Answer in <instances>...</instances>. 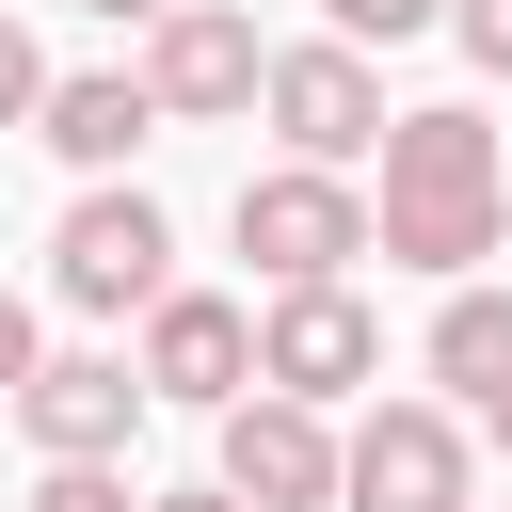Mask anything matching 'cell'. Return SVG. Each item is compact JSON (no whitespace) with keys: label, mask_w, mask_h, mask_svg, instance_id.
I'll use <instances>...</instances> for the list:
<instances>
[{"label":"cell","mask_w":512,"mask_h":512,"mask_svg":"<svg viewBox=\"0 0 512 512\" xmlns=\"http://www.w3.org/2000/svg\"><path fill=\"white\" fill-rule=\"evenodd\" d=\"M384 192H368V256H400V272H480L496 240H512V176H496V128L464 112V96H432V112H384Z\"/></svg>","instance_id":"obj_1"},{"label":"cell","mask_w":512,"mask_h":512,"mask_svg":"<svg viewBox=\"0 0 512 512\" xmlns=\"http://www.w3.org/2000/svg\"><path fill=\"white\" fill-rule=\"evenodd\" d=\"M464 496H480L464 400H384L368 432H336V512H464Z\"/></svg>","instance_id":"obj_2"},{"label":"cell","mask_w":512,"mask_h":512,"mask_svg":"<svg viewBox=\"0 0 512 512\" xmlns=\"http://www.w3.org/2000/svg\"><path fill=\"white\" fill-rule=\"evenodd\" d=\"M240 256H256L272 288L352 272V256H368V192H352V160H272V176H240Z\"/></svg>","instance_id":"obj_3"},{"label":"cell","mask_w":512,"mask_h":512,"mask_svg":"<svg viewBox=\"0 0 512 512\" xmlns=\"http://www.w3.org/2000/svg\"><path fill=\"white\" fill-rule=\"evenodd\" d=\"M48 288L80 304V320H128V304H160L176 288V224H160V192H80L64 224H48Z\"/></svg>","instance_id":"obj_4"},{"label":"cell","mask_w":512,"mask_h":512,"mask_svg":"<svg viewBox=\"0 0 512 512\" xmlns=\"http://www.w3.org/2000/svg\"><path fill=\"white\" fill-rule=\"evenodd\" d=\"M256 16L240 0H176V16H144V96H160V128H224V112H256Z\"/></svg>","instance_id":"obj_5"},{"label":"cell","mask_w":512,"mask_h":512,"mask_svg":"<svg viewBox=\"0 0 512 512\" xmlns=\"http://www.w3.org/2000/svg\"><path fill=\"white\" fill-rule=\"evenodd\" d=\"M256 112L288 128V160H368V144H384V80H368V48H352V32L272 48V64H256Z\"/></svg>","instance_id":"obj_6"},{"label":"cell","mask_w":512,"mask_h":512,"mask_svg":"<svg viewBox=\"0 0 512 512\" xmlns=\"http://www.w3.org/2000/svg\"><path fill=\"white\" fill-rule=\"evenodd\" d=\"M384 368V320L352 304V272H320V288H272L256 304V384H288V400H352Z\"/></svg>","instance_id":"obj_7"},{"label":"cell","mask_w":512,"mask_h":512,"mask_svg":"<svg viewBox=\"0 0 512 512\" xmlns=\"http://www.w3.org/2000/svg\"><path fill=\"white\" fill-rule=\"evenodd\" d=\"M224 480H240L256 512H336V400L240 384V400H224Z\"/></svg>","instance_id":"obj_8"},{"label":"cell","mask_w":512,"mask_h":512,"mask_svg":"<svg viewBox=\"0 0 512 512\" xmlns=\"http://www.w3.org/2000/svg\"><path fill=\"white\" fill-rule=\"evenodd\" d=\"M16 432H32L48 464H128V432H144V368H128V352H32Z\"/></svg>","instance_id":"obj_9"},{"label":"cell","mask_w":512,"mask_h":512,"mask_svg":"<svg viewBox=\"0 0 512 512\" xmlns=\"http://www.w3.org/2000/svg\"><path fill=\"white\" fill-rule=\"evenodd\" d=\"M256 384V304H224V288H160L144 304V400H240Z\"/></svg>","instance_id":"obj_10"},{"label":"cell","mask_w":512,"mask_h":512,"mask_svg":"<svg viewBox=\"0 0 512 512\" xmlns=\"http://www.w3.org/2000/svg\"><path fill=\"white\" fill-rule=\"evenodd\" d=\"M32 128H48V144H64L80 176H112V160H128L144 128H160V96H144V64H80V80L48 64V96H32Z\"/></svg>","instance_id":"obj_11"},{"label":"cell","mask_w":512,"mask_h":512,"mask_svg":"<svg viewBox=\"0 0 512 512\" xmlns=\"http://www.w3.org/2000/svg\"><path fill=\"white\" fill-rule=\"evenodd\" d=\"M432 384H448L464 416L512 384V288H464V272H448V304H432Z\"/></svg>","instance_id":"obj_12"},{"label":"cell","mask_w":512,"mask_h":512,"mask_svg":"<svg viewBox=\"0 0 512 512\" xmlns=\"http://www.w3.org/2000/svg\"><path fill=\"white\" fill-rule=\"evenodd\" d=\"M352 48H416V32H448V0H320Z\"/></svg>","instance_id":"obj_13"},{"label":"cell","mask_w":512,"mask_h":512,"mask_svg":"<svg viewBox=\"0 0 512 512\" xmlns=\"http://www.w3.org/2000/svg\"><path fill=\"white\" fill-rule=\"evenodd\" d=\"M32 512H144V496H128V464H48Z\"/></svg>","instance_id":"obj_14"},{"label":"cell","mask_w":512,"mask_h":512,"mask_svg":"<svg viewBox=\"0 0 512 512\" xmlns=\"http://www.w3.org/2000/svg\"><path fill=\"white\" fill-rule=\"evenodd\" d=\"M32 96H48V48H32V32L0 16V128H32Z\"/></svg>","instance_id":"obj_15"},{"label":"cell","mask_w":512,"mask_h":512,"mask_svg":"<svg viewBox=\"0 0 512 512\" xmlns=\"http://www.w3.org/2000/svg\"><path fill=\"white\" fill-rule=\"evenodd\" d=\"M448 32H464V64H496V80H512V0H448Z\"/></svg>","instance_id":"obj_16"},{"label":"cell","mask_w":512,"mask_h":512,"mask_svg":"<svg viewBox=\"0 0 512 512\" xmlns=\"http://www.w3.org/2000/svg\"><path fill=\"white\" fill-rule=\"evenodd\" d=\"M32 352H48V336H32V304H16V288H0V400H16V384H32Z\"/></svg>","instance_id":"obj_17"},{"label":"cell","mask_w":512,"mask_h":512,"mask_svg":"<svg viewBox=\"0 0 512 512\" xmlns=\"http://www.w3.org/2000/svg\"><path fill=\"white\" fill-rule=\"evenodd\" d=\"M144 512H256L240 480H192V496H144Z\"/></svg>","instance_id":"obj_18"},{"label":"cell","mask_w":512,"mask_h":512,"mask_svg":"<svg viewBox=\"0 0 512 512\" xmlns=\"http://www.w3.org/2000/svg\"><path fill=\"white\" fill-rule=\"evenodd\" d=\"M80 16H112V32H144V16H176V0H80Z\"/></svg>","instance_id":"obj_19"},{"label":"cell","mask_w":512,"mask_h":512,"mask_svg":"<svg viewBox=\"0 0 512 512\" xmlns=\"http://www.w3.org/2000/svg\"><path fill=\"white\" fill-rule=\"evenodd\" d=\"M480 432H496V448H512V384H496V400H480Z\"/></svg>","instance_id":"obj_20"},{"label":"cell","mask_w":512,"mask_h":512,"mask_svg":"<svg viewBox=\"0 0 512 512\" xmlns=\"http://www.w3.org/2000/svg\"><path fill=\"white\" fill-rule=\"evenodd\" d=\"M464 512H480V496H464Z\"/></svg>","instance_id":"obj_21"}]
</instances>
